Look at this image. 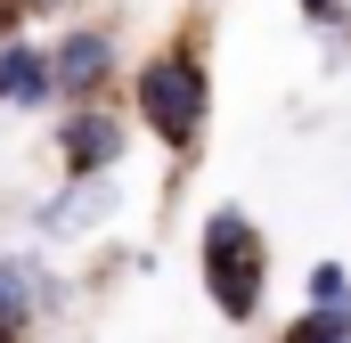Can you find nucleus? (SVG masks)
I'll use <instances>...</instances> for the list:
<instances>
[{
    "label": "nucleus",
    "mask_w": 351,
    "mask_h": 343,
    "mask_svg": "<svg viewBox=\"0 0 351 343\" xmlns=\"http://www.w3.org/2000/svg\"><path fill=\"white\" fill-rule=\"evenodd\" d=\"M302 8H311V16H335V8H343V0H302Z\"/></svg>",
    "instance_id": "9"
},
{
    "label": "nucleus",
    "mask_w": 351,
    "mask_h": 343,
    "mask_svg": "<svg viewBox=\"0 0 351 343\" xmlns=\"http://www.w3.org/2000/svg\"><path fill=\"white\" fill-rule=\"evenodd\" d=\"M204 294L221 303V319H254L269 294V254H262V229L237 213V204H221L213 221H204Z\"/></svg>",
    "instance_id": "1"
},
{
    "label": "nucleus",
    "mask_w": 351,
    "mask_h": 343,
    "mask_svg": "<svg viewBox=\"0 0 351 343\" xmlns=\"http://www.w3.org/2000/svg\"><path fill=\"white\" fill-rule=\"evenodd\" d=\"M286 343H351V311H311L302 327H286Z\"/></svg>",
    "instance_id": "7"
},
{
    "label": "nucleus",
    "mask_w": 351,
    "mask_h": 343,
    "mask_svg": "<svg viewBox=\"0 0 351 343\" xmlns=\"http://www.w3.org/2000/svg\"><path fill=\"white\" fill-rule=\"evenodd\" d=\"M204 115H213V82H204V58L196 49H164V58L139 66V123L164 147H196L204 139Z\"/></svg>",
    "instance_id": "2"
},
{
    "label": "nucleus",
    "mask_w": 351,
    "mask_h": 343,
    "mask_svg": "<svg viewBox=\"0 0 351 343\" xmlns=\"http://www.w3.org/2000/svg\"><path fill=\"white\" fill-rule=\"evenodd\" d=\"M49 66H58V98H90V90L106 82V66H114V41L106 33H66Z\"/></svg>",
    "instance_id": "4"
},
{
    "label": "nucleus",
    "mask_w": 351,
    "mask_h": 343,
    "mask_svg": "<svg viewBox=\"0 0 351 343\" xmlns=\"http://www.w3.org/2000/svg\"><path fill=\"white\" fill-rule=\"evenodd\" d=\"M58 98V66L33 41H0V106H41Z\"/></svg>",
    "instance_id": "3"
},
{
    "label": "nucleus",
    "mask_w": 351,
    "mask_h": 343,
    "mask_svg": "<svg viewBox=\"0 0 351 343\" xmlns=\"http://www.w3.org/2000/svg\"><path fill=\"white\" fill-rule=\"evenodd\" d=\"M311 311H351V278L335 270V261L311 270Z\"/></svg>",
    "instance_id": "8"
},
{
    "label": "nucleus",
    "mask_w": 351,
    "mask_h": 343,
    "mask_svg": "<svg viewBox=\"0 0 351 343\" xmlns=\"http://www.w3.org/2000/svg\"><path fill=\"white\" fill-rule=\"evenodd\" d=\"M114 156H123V131H114V123H106L98 106H82V115H66V164L82 172V180H90V172H106Z\"/></svg>",
    "instance_id": "5"
},
{
    "label": "nucleus",
    "mask_w": 351,
    "mask_h": 343,
    "mask_svg": "<svg viewBox=\"0 0 351 343\" xmlns=\"http://www.w3.org/2000/svg\"><path fill=\"white\" fill-rule=\"evenodd\" d=\"M0 343H16V327H0Z\"/></svg>",
    "instance_id": "10"
},
{
    "label": "nucleus",
    "mask_w": 351,
    "mask_h": 343,
    "mask_svg": "<svg viewBox=\"0 0 351 343\" xmlns=\"http://www.w3.org/2000/svg\"><path fill=\"white\" fill-rule=\"evenodd\" d=\"M33 294H41V278H33V261L0 254V327H25V319H33Z\"/></svg>",
    "instance_id": "6"
}]
</instances>
